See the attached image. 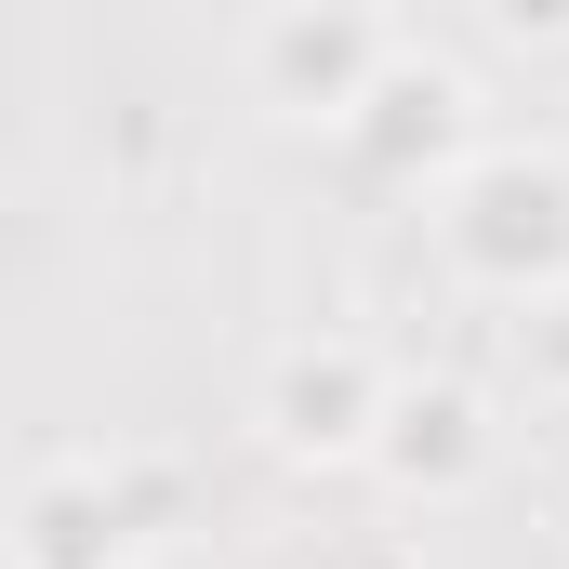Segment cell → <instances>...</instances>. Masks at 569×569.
Instances as JSON below:
<instances>
[{"label":"cell","instance_id":"obj_1","mask_svg":"<svg viewBox=\"0 0 569 569\" xmlns=\"http://www.w3.org/2000/svg\"><path fill=\"white\" fill-rule=\"evenodd\" d=\"M437 252H450V279L490 291L503 318L543 305V291H569V146L490 133L437 186Z\"/></svg>","mask_w":569,"mask_h":569},{"label":"cell","instance_id":"obj_2","mask_svg":"<svg viewBox=\"0 0 569 569\" xmlns=\"http://www.w3.org/2000/svg\"><path fill=\"white\" fill-rule=\"evenodd\" d=\"M477 146H490V133H477V67L437 53L425 27H398L385 80L345 107V159H358L371 186H450Z\"/></svg>","mask_w":569,"mask_h":569},{"label":"cell","instance_id":"obj_3","mask_svg":"<svg viewBox=\"0 0 569 569\" xmlns=\"http://www.w3.org/2000/svg\"><path fill=\"white\" fill-rule=\"evenodd\" d=\"M385 358L358 345V331H291L279 358L252 371V437L305 463V477H331V463H371V425H385Z\"/></svg>","mask_w":569,"mask_h":569},{"label":"cell","instance_id":"obj_4","mask_svg":"<svg viewBox=\"0 0 569 569\" xmlns=\"http://www.w3.org/2000/svg\"><path fill=\"white\" fill-rule=\"evenodd\" d=\"M385 53H398V13H371V0H279V13L239 27V80H252V107L331 120V133H345V107L385 80Z\"/></svg>","mask_w":569,"mask_h":569},{"label":"cell","instance_id":"obj_5","mask_svg":"<svg viewBox=\"0 0 569 569\" xmlns=\"http://www.w3.org/2000/svg\"><path fill=\"white\" fill-rule=\"evenodd\" d=\"M159 503H172V477H146V463H40L0 503V557L13 569H133Z\"/></svg>","mask_w":569,"mask_h":569},{"label":"cell","instance_id":"obj_6","mask_svg":"<svg viewBox=\"0 0 569 569\" xmlns=\"http://www.w3.org/2000/svg\"><path fill=\"white\" fill-rule=\"evenodd\" d=\"M490 463H503V425H490V398H477L463 371H398V385H385L371 477H385L398 503H463V490H490Z\"/></svg>","mask_w":569,"mask_h":569},{"label":"cell","instance_id":"obj_7","mask_svg":"<svg viewBox=\"0 0 569 569\" xmlns=\"http://www.w3.org/2000/svg\"><path fill=\"white\" fill-rule=\"evenodd\" d=\"M503 345H517L530 398H557V411H569V291H543V305H517V318H503Z\"/></svg>","mask_w":569,"mask_h":569},{"label":"cell","instance_id":"obj_8","mask_svg":"<svg viewBox=\"0 0 569 569\" xmlns=\"http://www.w3.org/2000/svg\"><path fill=\"white\" fill-rule=\"evenodd\" d=\"M490 40H517V53H569V0H490Z\"/></svg>","mask_w":569,"mask_h":569},{"label":"cell","instance_id":"obj_9","mask_svg":"<svg viewBox=\"0 0 569 569\" xmlns=\"http://www.w3.org/2000/svg\"><path fill=\"white\" fill-rule=\"evenodd\" d=\"M345 569H411V557H385V543H371V557H345Z\"/></svg>","mask_w":569,"mask_h":569}]
</instances>
